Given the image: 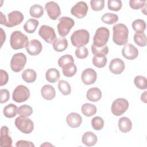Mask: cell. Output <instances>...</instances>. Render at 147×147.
Returning <instances> with one entry per match:
<instances>
[{"mask_svg":"<svg viewBox=\"0 0 147 147\" xmlns=\"http://www.w3.org/2000/svg\"><path fill=\"white\" fill-rule=\"evenodd\" d=\"M113 40L118 45H124L128 40L129 30L123 24H117L113 27Z\"/></svg>","mask_w":147,"mask_h":147,"instance_id":"6da1fadb","label":"cell"},{"mask_svg":"<svg viewBox=\"0 0 147 147\" xmlns=\"http://www.w3.org/2000/svg\"><path fill=\"white\" fill-rule=\"evenodd\" d=\"M29 42L28 37L23 34L21 31L16 30L12 32L10 38V44L11 47L17 50L26 47Z\"/></svg>","mask_w":147,"mask_h":147,"instance_id":"7a4b0ae2","label":"cell"},{"mask_svg":"<svg viewBox=\"0 0 147 147\" xmlns=\"http://www.w3.org/2000/svg\"><path fill=\"white\" fill-rule=\"evenodd\" d=\"M90 40V34L86 29H79L73 32L71 36L72 44L77 48L84 47Z\"/></svg>","mask_w":147,"mask_h":147,"instance_id":"3957f363","label":"cell"},{"mask_svg":"<svg viewBox=\"0 0 147 147\" xmlns=\"http://www.w3.org/2000/svg\"><path fill=\"white\" fill-rule=\"evenodd\" d=\"M110 36L109 30L105 27H100L95 32L93 38V45L97 48L106 45Z\"/></svg>","mask_w":147,"mask_h":147,"instance_id":"277c9868","label":"cell"},{"mask_svg":"<svg viewBox=\"0 0 147 147\" xmlns=\"http://www.w3.org/2000/svg\"><path fill=\"white\" fill-rule=\"evenodd\" d=\"M75 25L74 20L71 17H62L59 19L57 28L59 34L63 37L67 36Z\"/></svg>","mask_w":147,"mask_h":147,"instance_id":"5b68a950","label":"cell"},{"mask_svg":"<svg viewBox=\"0 0 147 147\" xmlns=\"http://www.w3.org/2000/svg\"><path fill=\"white\" fill-rule=\"evenodd\" d=\"M15 125L22 133L30 134L34 129L33 122L26 117L20 116L15 119Z\"/></svg>","mask_w":147,"mask_h":147,"instance_id":"8992f818","label":"cell"},{"mask_svg":"<svg viewBox=\"0 0 147 147\" xmlns=\"http://www.w3.org/2000/svg\"><path fill=\"white\" fill-rule=\"evenodd\" d=\"M26 63V57L23 53L20 52L14 54L10 61V68L15 72L21 71Z\"/></svg>","mask_w":147,"mask_h":147,"instance_id":"52a82bcc","label":"cell"},{"mask_svg":"<svg viewBox=\"0 0 147 147\" xmlns=\"http://www.w3.org/2000/svg\"><path fill=\"white\" fill-rule=\"evenodd\" d=\"M30 96V91L24 85L17 86L13 92L12 98L14 101L21 103L27 100Z\"/></svg>","mask_w":147,"mask_h":147,"instance_id":"ba28073f","label":"cell"},{"mask_svg":"<svg viewBox=\"0 0 147 147\" xmlns=\"http://www.w3.org/2000/svg\"><path fill=\"white\" fill-rule=\"evenodd\" d=\"M129 102L125 98H119L113 101L111 110L112 113L116 116L122 115L129 108Z\"/></svg>","mask_w":147,"mask_h":147,"instance_id":"9c48e42d","label":"cell"},{"mask_svg":"<svg viewBox=\"0 0 147 147\" xmlns=\"http://www.w3.org/2000/svg\"><path fill=\"white\" fill-rule=\"evenodd\" d=\"M38 34L45 42L51 44L56 39V35L53 28L48 25H42L38 30Z\"/></svg>","mask_w":147,"mask_h":147,"instance_id":"30bf717a","label":"cell"},{"mask_svg":"<svg viewBox=\"0 0 147 147\" xmlns=\"http://www.w3.org/2000/svg\"><path fill=\"white\" fill-rule=\"evenodd\" d=\"M88 10L87 3L84 1H79L71 8V13L76 18L80 19L86 16Z\"/></svg>","mask_w":147,"mask_h":147,"instance_id":"8fae6325","label":"cell"},{"mask_svg":"<svg viewBox=\"0 0 147 147\" xmlns=\"http://www.w3.org/2000/svg\"><path fill=\"white\" fill-rule=\"evenodd\" d=\"M23 14L17 10L13 11L7 14V21L5 26L11 28L20 24L24 20Z\"/></svg>","mask_w":147,"mask_h":147,"instance_id":"7c38bea8","label":"cell"},{"mask_svg":"<svg viewBox=\"0 0 147 147\" xmlns=\"http://www.w3.org/2000/svg\"><path fill=\"white\" fill-rule=\"evenodd\" d=\"M48 16L52 20H56L61 14V10L59 5L55 2H48L45 5Z\"/></svg>","mask_w":147,"mask_h":147,"instance_id":"4fadbf2b","label":"cell"},{"mask_svg":"<svg viewBox=\"0 0 147 147\" xmlns=\"http://www.w3.org/2000/svg\"><path fill=\"white\" fill-rule=\"evenodd\" d=\"M97 78L95 71L92 68H86L82 73L81 79L83 83L87 85L94 84Z\"/></svg>","mask_w":147,"mask_h":147,"instance_id":"5bb4252c","label":"cell"},{"mask_svg":"<svg viewBox=\"0 0 147 147\" xmlns=\"http://www.w3.org/2000/svg\"><path fill=\"white\" fill-rule=\"evenodd\" d=\"M109 67L111 73L119 75L124 71L125 65L122 60L119 58H115L111 60Z\"/></svg>","mask_w":147,"mask_h":147,"instance_id":"9a60e30c","label":"cell"},{"mask_svg":"<svg viewBox=\"0 0 147 147\" xmlns=\"http://www.w3.org/2000/svg\"><path fill=\"white\" fill-rule=\"evenodd\" d=\"M25 48L26 51L30 55L36 56L41 52L42 46L40 41L36 39H33L29 41Z\"/></svg>","mask_w":147,"mask_h":147,"instance_id":"2e32d148","label":"cell"},{"mask_svg":"<svg viewBox=\"0 0 147 147\" xmlns=\"http://www.w3.org/2000/svg\"><path fill=\"white\" fill-rule=\"evenodd\" d=\"M122 55L126 59L133 60L137 57L138 51L137 48L131 44L125 45L122 49Z\"/></svg>","mask_w":147,"mask_h":147,"instance_id":"e0dca14e","label":"cell"},{"mask_svg":"<svg viewBox=\"0 0 147 147\" xmlns=\"http://www.w3.org/2000/svg\"><path fill=\"white\" fill-rule=\"evenodd\" d=\"M68 125L72 128L78 127L82 123V118L80 114L76 113H71L66 118Z\"/></svg>","mask_w":147,"mask_h":147,"instance_id":"ac0fdd59","label":"cell"},{"mask_svg":"<svg viewBox=\"0 0 147 147\" xmlns=\"http://www.w3.org/2000/svg\"><path fill=\"white\" fill-rule=\"evenodd\" d=\"M9 129L6 126H3L1 129V146L10 147L12 145V140L9 135Z\"/></svg>","mask_w":147,"mask_h":147,"instance_id":"d6986e66","label":"cell"},{"mask_svg":"<svg viewBox=\"0 0 147 147\" xmlns=\"http://www.w3.org/2000/svg\"><path fill=\"white\" fill-rule=\"evenodd\" d=\"M41 94L44 99L47 100H50L55 97L56 91L52 86L50 84H45L41 88Z\"/></svg>","mask_w":147,"mask_h":147,"instance_id":"ffe728a7","label":"cell"},{"mask_svg":"<svg viewBox=\"0 0 147 147\" xmlns=\"http://www.w3.org/2000/svg\"><path fill=\"white\" fill-rule=\"evenodd\" d=\"M102 93L100 90L97 87L90 88L86 93V97L88 100L91 102H97L102 98Z\"/></svg>","mask_w":147,"mask_h":147,"instance_id":"44dd1931","label":"cell"},{"mask_svg":"<svg viewBox=\"0 0 147 147\" xmlns=\"http://www.w3.org/2000/svg\"><path fill=\"white\" fill-rule=\"evenodd\" d=\"M98 138L91 131H87L84 133L82 138L83 144L87 146H94L97 142Z\"/></svg>","mask_w":147,"mask_h":147,"instance_id":"7402d4cb","label":"cell"},{"mask_svg":"<svg viewBox=\"0 0 147 147\" xmlns=\"http://www.w3.org/2000/svg\"><path fill=\"white\" fill-rule=\"evenodd\" d=\"M119 130L122 133H127L131 130L132 128V122L130 119L126 117H121L118 122Z\"/></svg>","mask_w":147,"mask_h":147,"instance_id":"603a6c76","label":"cell"},{"mask_svg":"<svg viewBox=\"0 0 147 147\" xmlns=\"http://www.w3.org/2000/svg\"><path fill=\"white\" fill-rule=\"evenodd\" d=\"M52 46L56 52H63L67 48L68 41L65 37H59L53 41Z\"/></svg>","mask_w":147,"mask_h":147,"instance_id":"cb8c5ba5","label":"cell"},{"mask_svg":"<svg viewBox=\"0 0 147 147\" xmlns=\"http://www.w3.org/2000/svg\"><path fill=\"white\" fill-rule=\"evenodd\" d=\"M61 68L63 75L68 78L74 76L77 71V68L74 62L68 63L64 65Z\"/></svg>","mask_w":147,"mask_h":147,"instance_id":"d4e9b609","label":"cell"},{"mask_svg":"<svg viewBox=\"0 0 147 147\" xmlns=\"http://www.w3.org/2000/svg\"><path fill=\"white\" fill-rule=\"evenodd\" d=\"M60 73L59 71L54 68L48 69L45 74L46 80L50 83H55L60 78Z\"/></svg>","mask_w":147,"mask_h":147,"instance_id":"484cf974","label":"cell"},{"mask_svg":"<svg viewBox=\"0 0 147 147\" xmlns=\"http://www.w3.org/2000/svg\"><path fill=\"white\" fill-rule=\"evenodd\" d=\"M81 111L83 115L86 117H91L96 113V107L91 103H86L83 104L81 107Z\"/></svg>","mask_w":147,"mask_h":147,"instance_id":"4316f807","label":"cell"},{"mask_svg":"<svg viewBox=\"0 0 147 147\" xmlns=\"http://www.w3.org/2000/svg\"><path fill=\"white\" fill-rule=\"evenodd\" d=\"M37 78V74L36 71L32 69H25L22 73V79L28 83L34 82Z\"/></svg>","mask_w":147,"mask_h":147,"instance_id":"83f0119b","label":"cell"},{"mask_svg":"<svg viewBox=\"0 0 147 147\" xmlns=\"http://www.w3.org/2000/svg\"><path fill=\"white\" fill-rule=\"evenodd\" d=\"M39 22L38 20L33 18L28 20L24 25V29L25 31L28 33H33L36 30Z\"/></svg>","mask_w":147,"mask_h":147,"instance_id":"f1b7e54d","label":"cell"},{"mask_svg":"<svg viewBox=\"0 0 147 147\" xmlns=\"http://www.w3.org/2000/svg\"><path fill=\"white\" fill-rule=\"evenodd\" d=\"M17 107L16 105L10 103L6 105L3 110L4 115L7 118H13L14 117L17 113Z\"/></svg>","mask_w":147,"mask_h":147,"instance_id":"f546056e","label":"cell"},{"mask_svg":"<svg viewBox=\"0 0 147 147\" xmlns=\"http://www.w3.org/2000/svg\"><path fill=\"white\" fill-rule=\"evenodd\" d=\"M29 13L32 17L38 18L43 15L44 8L40 5H33L30 7Z\"/></svg>","mask_w":147,"mask_h":147,"instance_id":"4dcf8cb0","label":"cell"},{"mask_svg":"<svg viewBox=\"0 0 147 147\" xmlns=\"http://www.w3.org/2000/svg\"><path fill=\"white\" fill-rule=\"evenodd\" d=\"M102 21L106 24L111 25L116 23L118 20V16L114 13H106L101 17Z\"/></svg>","mask_w":147,"mask_h":147,"instance_id":"1f68e13d","label":"cell"},{"mask_svg":"<svg viewBox=\"0 0 147 147\" xmlns=\"http://www.w3.org/2000/svg\"><path fill=\"white\" fill-rule=\"evenodd\" d=\"M58 88L64 95H68L71 94V87L69 83L64 80H60L58 82Z\"/></svg>","mask_w":147,"mask_h":147,"instance_id":"d6a6232c","label":"cell"},{"mask_svg":"<svg viewBox=\"0 0 147 147\" xmlns=\"http://www.w3.org/2000/svg\"><path fill=\"white\" fill-rule=\"evenodd\" d=\"M131 26L136 33L144 32L146 29V23L143 20L137 19L132 22Z\"/></svg>","mask_w":147,"mask_h":147,"instance_id":"836d02e7","label":"cell"},{"mask_svg":"<svg viewBox=\"0 0 147 147\" xmlns=\"http://www.w3.org/2000/svg\"><path fill=\"white\" fill-rule=\"evenodd\" d=\"M134 41L135 43L141 47H145L146 45V37L144 32L136 33L134 35Z\"/></svg>","mask_w":147,"mask_h":147,"instance_id":"e575fe53","label":"cell"},{"mask_svg":"<svg viewBox=\"0 0 147 147\" xmlns=\"http://www.w3.org/2000/svg\"><path fill=\"white\" fill-rule=\"evenodd\" d=\"M17 113L20 116L28 117L30 116L33 113V109L28 105H23L18 108Z\"/></svg>","mask_w":147,"mask_h":147,"instance_id":"d590c367","label":"cell"},{"mask_svg":"<svg viewBox=\"0 0 147 147\" xmlns=\"http://www.w3.org/2000/svg\"><path fill=\"white\" fill-rule=\"evenodd\" d=\"M107 61L106 56H94L92 58V64L98 68L104 67Z\"/></svg>","mask_w":147,"mask_h":147,"instance_id":"8d00e7d4","label":"cell"},{"mask_svg":"<svg viewBox=\"0 0 147 147\" xmlns=\"http://www.w3.org/2000/svg\"><path fill=\"white\" fill-rule=\"evenodd\" d=\"M134 83L140 90H145L147 88V80L146 78L143 76H136L134 79Z\"/></svg>","mask_w":147,"mask_h":147,"instance_id":"74e56055","label":"cell"},{"mask_svg":"<svg viewBox=\"0 0 147 147\" xmlns=\"http://www.w3.org/2000/svg\"><path fill=\"white\" fill-rule=\"evenodd\" d=\"M91 51L94 56H106L109 52V48L107 45L102 48H97L92 44L91 45Z\"/></svg>","mask_w":147,"mask_h":147,"instance_id":"f35d334b","label":"cell"},{"mask_svg":"<svg viewBox=\"0 0 147 147\" xmlns=\"http://www.w3.org/2000/svg\"><path fill=\"white\" fill-rule=\"evenodd\" d=\"M91 125L94 130H100L104 126V121L102 118L99 116L95 117L91 120Z\"/></svg>","mask_w":147,"mask_h":147,"instance_id":"ab89813d","label":"cell"},{"mask_svg":"<svg viewBox=\"0 0 147 147\" xmlns=\"http://www.w3.org/2000/svg\"><path fill=\"white\" fill-rule=\"evenodd\" d=\"M122 2L120 0H109L107 1V6L110 10L119 11L122 7Z\"/></svg>","mask_w":147,"mask_h":147,"instance_id":"60d3db41","label":"cell"},{"mask_svg":"<svg viewBox=\"0 0 147 147\" xmlns=\"http://www.w3.org/2000/svg\"><path fill=\"white\" fill-rule=\"evenodd\" d=\"M90 5L92 9L94 11L102 10L105 6L104 0H91Z\"/></svg>","mask_w":147,"mask_h":147,"instance_id":"b9f144b4","label":"cell"},{"mask_svg":"<svg viewBox=\"0 0 147 147\" xmlns=\"http://www.w3.org/2000/svg\"><path fill=\"white\" fill-rule=\"evenodd\" d=\"M88 55V49L85 47L78 48L75 50V55L78 59H85L87 57Z\"/></svg>","mask_w":147,"mask_h":147,"instance_id":"7bdbcfd3","label":"cell"},{"mask_svg":"<svg viewBox=\"0 0 147 147\" xmlns=\"http://www.w3.org/2000/svg\"><path fill=\"white\" fill-rule=\"evenodd\" d=\"M69 62H74V57L71 55H65L59 59L58 65L61 68L64 65Z\"/></svg>","mask_w":147,"mask_h":147,"instance_id":"ee69618b","label":"cell"},{"mask_svg":"<svg viewBox=\"0 0 147 147\" xmlns=\"http://www.w3.org/2000/svg\"><path fill=\"white\" fill-rule=\"evenodd\" d=\"M146 3V1L140 0H130L129 1V6L134 10H138L142 8Z\"/></svg>","mask_w":147,"mask_h":147,"instance_id":"f6af8a7d","label":"cell"},{"mask_svg":"<svg viewBox=\"0 0 147 147\" xmlns=\"http://www.w3.org/2000/svg\"><path fill=\"white\" fill-rule=\"evenodd\" d=\"M0 94H1V99L0 102L1 103H6L9 99L10 96V94L7 89H1L0 90Z\"/></svg>","mask_w":147,"mask_h":147,"instance_id":"bcb514c9","label":"cell"},{"mask_svg":"<svg viewBox=\"0 0 147 147\" xmlns=\"http://www.w3.org/2000/svg\"><path fill=\"white\" fill-rule=\"evenodd\" d=\"M1 81H0V86H2L5 85L9 80V76L6 71L1 69Z\"/></svg>","mask_w":147,"mask_h":147,"instance_id":"7dc6e473","label":"cell"},{"mask_svg":"<svg viewBox=\"0 0 147 147\" xmlns=\"http://www.w3.org/2000/svg\"><path fill=\"white\" fill-rule=\"evenodd\" d=\"M16 146L17 147H34V145L29 141L20 140L16 142Z\"/></svg>","mask_w":147,"mask_h":147,"instance_id":"c3c4849f","label":"cell"},{"mask_svg":"<svg viewBox=\"0 0 147 147\" xmlns=\"http://www.w3.org/2000/svg\"><path fill=\"white\" fill-rule=\"evenodd\" d=\"M0 21H1V24L5 25L7 22L6 16L4 15L2 12H0Z\"/></svg>","mask_w":147,"mask_h":147,"instance_id":"681fc988","label":"cell"},{"mask_svg":"<svg viewBox=\"0 0 147 147\" xmlns=\"http://www.w3.org/2000/svg\"><path fill=\"white\" fill-rule=\"evenodd\" d=\"M1 47H2V45H3V42L6 40V34H5V33L4 32L2 28H1Z\"/></svg>","mask_w":147,"mask_h":147,"instance_id":"f907efd6","label":"cell"},{"mask_svg":"<svg viewBox=\"0 0 147 147\" xmlns=\"http://www.w3.org/2000/svg\"><path fill=\"white\" fill-rule=\"evenodd\" d=\"M146 93H147V91H144V93L141 94V99L144 103H146Z\"/></svg>","mask_w":147,"mask_h":147,"instance_id":"816d5d0a","label":"cell"},{"mask_svg":"<svg viewBox=\"0 0 147 147\" xmlns=\"http://www.w3.org/2000/svg\"><path fill=\"white\" fill-rule=\"evenodd\" d=\"M146 4L142 7V9H141V11L145 14V15H146Z\"/></svg>","mask_w":147,"mask_h":147,"instance_id":"f5cc1de1","label":"cell"},{"mask_svg":"<svg viewBox=\"0 0 147 147\" xmlns=\"http://www.w3.org/2000/svg\"><path fill=\"white\" fill-rule=\"evenodd\" d=\"M41 146H53L52 144H49V142H45L44 144H42V145H41Z\"/></svg>","mask_w":147,"mask_h":147,"instance_id":"db71d44e","label":"cell"}]
</instances>
